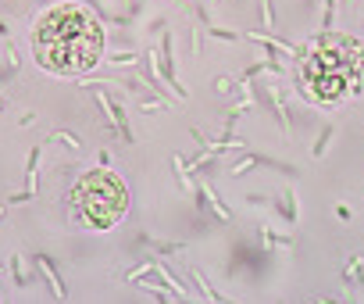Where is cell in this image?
<instances>
[{"mask_svg": "<svg viewBox=\"0 0 364 304\" xmlns=\"http://www.w3.org/2000/svg\"><path fill=\"white\" fill-rule=\"evenodd\" d=\"M104 54V26L90 8L54 4L33 26V58L50 75H86Z\"/></svg>", "mask_w": 364, "mask_h": 304, "instance_id": "cell-1", "label": "cell"}, {"mask_svg": "<svg viewBox=\"0 0 364 304\" xmlns=\"http://www.w3.org/2000/svg\"><path fill=\"white\" fill-rule=\"evenodd\" d=\"M364 79V47L346 33L321 29L296 58V86L314 104H339Z\"/></svg>", "mask_w": 364, "mask_h": 304, "instance_id": "cell-2", "label": "cell"}, {"mask_svg": "<svg viewBox=\"0 0 364 304\" xmlns=\"http://www.w3.org/2000/svg\"><path fill=\"white\" fill-rule=\"evenodd\" d=\"M72 211L90 229H111L129 215V183L107 165L93 169L72 187Z\"/></svg>", "mask_w": 364, "mask_h": 304, "instance_id": "cell-3", "label": "cell"}]
</instances>
